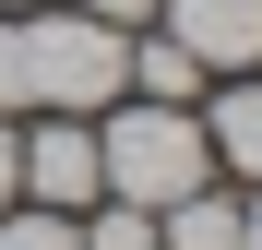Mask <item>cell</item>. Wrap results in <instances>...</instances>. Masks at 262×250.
<instances>
[{"mask_svg": "<svg viewBox=\"0 0 262 250\" xmlns=\"http://www.w3.org/2000/svg\"><path fill=\"white\" fill-rule=\"evenodd\" d=\"M238 250H262V215H238Z\"/></svg>", "mask_w": 262, "mask_h": 250, "instance_id": "cell-13", "label": "cell"}, {"mask_svg": "<svg viewBox=\"0 0 262 250\" xmlns=\"http://www.w3.org/2000/svg\"><path fill=\"white\" fill-rule=\"evenodd\" d=\"M131 83V36L96 24V12H36L24 24V107H107Z\"/></svg>", "mask_w": 262, "mask_h": 250, "instance_id": "cell-2", "label": "cell"}, {"mask_svg": "<svg viewBox=\"0 0 262 250\" xmlns=\"http://www.w3.org/2000/svg\"><path fill=\"white\" fill-rule=\"evenodd\" d=\"M0 107H24V24L0 12Z\"/></svg>", "mask_w": 262, "mask_h": 250, "instance_id": "cell-10", "label": "cell"}, {"mask_svg": "<svg viewBox=\"0 0 262 250\" xmlns=\"http://www.w3.org/2000/svg\"><path fill=\"white\" fill-rule=\"evenodd\" d=\"M0 250H83V226L60 202H36V215H0Z\"/></svg>", "mask_w": 262, "mask_h": 250, "instance_id": "cell-8", "label": "cell"}, {"mask_svg": "<svg viewBox=\"0 0 262 250\" xmlns=\"http://www.w3.org/2000/svg\"><path fill=\"white\" fill-rule=\"evenodd\" d=\"M0 12H24V0H0Z\"/></svg>", "mask_w": 262, "mask_h": 250, "instance_id": "cell-14", "label": "cell"}, {"mask_svg": "<svg viewBox=\"0 0 262 250\" xmlns=\"http://www.w3.org/2000/svg\"><path fill=\"white\" fill-rule=\"evenodd\" d=\"M214 179V143H203V119L191 107H119L107 131H96V191H119V202H143V215H167V202H191Z\"/></svg>", "mask_w": 262, "mask_h": 250, "instance_id": "cell-1", "label": "cell"}, {"mask_svg": "<svg viewBox=\"0 0 262 250\" xmlns=\"http://www.w3.org/2000/svg\"><path fill=\"white\" fill-rule=\"evenodd\" d=\"M83 250H155V215H143V202H119V215L83 226Z\"/></svg>", "mask_w": 262, "mask_h": 250, "instance_id": "cell-9", "label": "cell"}, {"mask_svg": "<svg viewBox=\"0 0 262 250\" xmlns=\"http://www.w3.org/2000/svg\"><path fill=\"white\" fill-rule=\"evenodd\" d=\"M203 143L238 167V179H262V83H227V107L203 119Z\"/></svg>", "mask_w": 262, "mask_h": 250, "instance_id": "cell-5", "label": "cell"}, {"mask_svg": "<svg viewBox=\"0 0 262 250\" xmlns=\"http://www.w3.org/2000/svg\"><path fill=\"white\" fill-rule=\"evenodd\" d=\"M0 202H12V131H0Z\"/></svg>", "mask_w": 262, "mask_h": 250, "instance_id": "cell-12", "label": "cell"}, {"mask_svg": "<svg viewBox=\"0 0 262 250\" xmlns=\"http://www.w3.org/2000/svg\"><path fill=\"white\" fill-rule=\"evenodd\" d=\"M72 12H96V24H143L155 0H72Z\"/></svg>", "mask_w": 262, "mask_h": 250, "instance_id": "cell-11", "label": "cell"}, {"mask_svg": "<svg viewBox=\"0 0 262 250\" xmlns=\"http://www.w3.org/2000/svg\"><path fill=\"white\" fill-rule=\"evenodd\" d=\"M131 83H143V96H155V107H179V96H191V83H203V60L179 48V36H143V48H131Z\"/></svg>", "mask_w": 262, "mask_h": 250, "instance_id": "cell-7", "label": "cell"}, {"mask_svg": "<svg viewBox=\"0 0 262 250\" xmlns=\"http://www.w3.org/2000/svg\"><path fill=\"white\" fill-rule=\"evenodd\" d=\"M155 12L203 72H250L262 60V0H155Z\"/></svg>", "mask_w": 262, "mask_h": 250, "instance_id": "cell-4", "label": "cell"}, {"mask_svg": "<svg viewBox=\"0 0 262 250\" xmlns=\"http://www.w3.org/2000/svg\"><path fill=\"white\" fill-rule=\"evenodd\" d=\"M12 191H36V202H96V131H83L72 107H48V131L12 143Z\"/></svg>", "mask_w": 262, "mask_h": 250, "instance_id": "cell-3", "label": "cell"}, {"mask_svg": "<svg viewBox=\"0 0 262 250\" xmlns=\"http://www.w3.org/2000/svg\"><path fill=\"white\" fill-rule=\"evenodd\" d=\"M155 250H238V202H214V179H203L191 202H167V238Z\"/></svg>", "mask_w": 262, "mask_h": 250, "instance_id": "cell-6", "label": "cell"}]
</instances>
